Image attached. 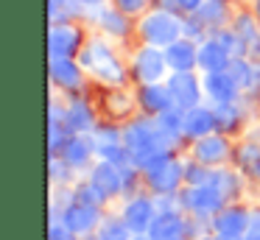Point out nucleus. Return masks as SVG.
Wrapping results in <instances>:
<instances>
[{"mask_svg":"<svg viewBox=\"0 0 260 240\" xmlns=\"http://www.w3.org/2000/svg\"><path fill=\"white\" fill-rule=\"evenodd\" d=\"M249 221H252V215H249L246 210H241V207H224V210L215 215L213 229H215V234L243 237V234H246V229H249Z\"/></svg>","mask_w":260,"mask_h":240,"instance_id":"7","label":"nucleus"},{"mask_svg":"<svg viewBox=\"0 0 260 240\" xmlns=\"http://www.w3.org/2000/svg\"><path fill=\"white\" fill-rule=\"evenodd\" d=\"M182 204L193 212V215H218L224 210V198L213 184H190L182 193Z\"/></svg>","mask_w":260,"mask_h":240,"instance_id":"3","label":"nucleus"},{"mask_svg":"<svg viewBox=\"0 0 260 240\" xmlns=\"http://www.w3.org/2000/svg\"><path fill=\"white\" fill-rule=\"evenodd\" d=\"M76 201H81V204H90V207H101L104 204V201H107L109 198V195L107 193H104V190L101 187H95V184H92V182H87V184H81V187L79 190H76Z\"/></svg>","mask_w":260,"mask_h":240,"instance_id":"25","label":"nucleus"},{"mask_svg":"<svg viewBox=\"0 0 260 240\" xmlns=\"http://www.w3.org/2000/svg\"><path fill=\"white\" fill-rule=\"evenodd\" d=\"M221 0H202V6L196 9V14H199V22H213V20H218L221 17Z\"/></svg>","mask_w":260,"mask_h":240,"instance_id":"29","label":"nucleus"},{"mask_svg":"<svg viewBox=\"0 0 260 240\" xmlns=\"http://www.w3.org/2000/svg\"><path fill=\"white\" fill-rule=\"evenodd\" d=\"M157 123H159L162 131L171 134V137H179V131H185V109L171 106V109H165L157 115Z\"/></svg>","mask_w":260,"mask_h":240,"instance_id":"22","label":"nucleus"},{"mask_svg":"<svg viewBox=\"0 0 260 240\" xmlns=\"http://www.w3.org/2000/svg\"><path fill=\"white\" fill-rule=\"evenodd\" d=\"M154 218H157V207L148 198H132L123 210V221L132 229V234H148Z\"/></svg>","mask_w":260,"mask_h":240,"instance_id":"6","label":"nucleus"},{"mask_svg":"<svg viewBox=\"0 0 260 240\" xmlns=\"http://www.w3.org/2000/svg\"><path fill=\"white\" fill-rule=\"evenodd\" d=\"M51 78L64 89L81 87V70H79V64H73L70 59H53L51 61Z\"/></svg>","mask_w":260,"mask_h":240,"instance_id":"20","label":"nucleus"},{"mask_svg":"<svg viewBox=\"0 0 260 240\" xmlns=\"http://www.w3.org/2000/svg\"><path fill=\"white\" fill-rule=\"evenodd\" d=\"M215 240H243V237H226V234H218Z\"/></svg>","mask_w":260,"mask_h":240,"instance_id":"36","label":"nucleus"},{"mask_svg":"<svg viewBox=\"0 0 260 240\" xmlns=\"http://www.w3.org/2000/svg\"><path fill=\"white\" fill-rule=\"evenodd\" d=\"M210 184H213V187L218 190L224 201H230L232 195H235L238 190H241V184H238V176H232V173H213Z\"/></svg>","mask_w":260,"mask_h":240,"instance_id":"24","label":"nucleus"},{"mask_svg":"<svg viewBox=\"0 0 260 240\" xmlns=\"http://www.w3.org/2000/svg\"><path fill=\"white\" fill-rule=\"evenodd\" d=\"M81 3H92V6H95V3H101V0H81Z\"/></svg>","mask_w":260,"mask_h":240,"instance_id":"37","label":"nucleus"},{"mask_svg":"<svg viewBox=\"0 0 260 240\" xmlns=\"http://www.w3.org/2000/svg\"><path fill=\"white\" fill-rule=\"evenodd\" d=\"M204 89H207V95L215 98L218 104H232L235 95H238V81L232 78V73H207Z\"/></svg>","mask_w":260,"mask_h":240,"instance_id":"15","label":"nucleus"},{"mask_svg":"<svg viewBox=\"0 0 260 240\" xmlns=\"http://www.w3.org/2000/svg\"><path fill=\"white\" fill-rule=\"evenodd\" d=\"M204 167H207V165H202V162H196V165H187V167H185V182H187V184H210L213 173H207Z\"/></svg>","mask_w":260,"mask_h":240,"instance_id":"30","label":"nucleus"},{"mask_svg":"<svg viewBox=\"0 0 260 240\" xmlns=\"http://www.w3.org/2000/svg\"><path fill=\"white\" fill-rule=\"evenodd\" d=\"M241 167L246 176L260 179V148L257 145H243L241 148Z\"/></svg>","mask_w":260,"mask_h":240,"instance_id":"23","label":"nucleus"},{"mask_svg":"<svg viewBox=\"0 0 260 240\" xmlns=\"http://www.w3.org/2000/svg\"><path fill=\"white\" fill-rule=\"evenodd\" d=\"M193 156H196V162H202V165H221V162L230 156V143H226L224 137H218V134H207V137L196 140Z\"/></svg>","mask_w":260,"mask_h":240,"instance_id":"9","label":"nucleus"},{"mask_svg":"<svg viewBox=\"0 0 260 240\" xmlns=\"http://www.w3.org/2000/svg\"><path fill=\"white\" fill-rule=\"evenodd\" d=\"M98 210H101V207H90V204L76 201V204H68L62 210V221L68 223L76 234H87V232L101 226V212Z\"/></svg>","mask_w":260,"mask_h":240,"instance_id":"5","label":"nucleus"},{"mask_svg":"<svg viewBox=\"0 0 260 240\" xmlns=\"http://www.w3.org/2000/svg\"><path fill=\"white\" fill-rule=\"evenodd\" d=\"M257 84H260V73H257Z\"/></svg>","mask_w":260,"mask_h":240,"instance_id":"40","label":"nucleus"},{"mask_svg":"<svg viewBox=\"0 0 260 240\" xmlns=\"http://www.w3.org/2000/svg\"><path fill=\"white\" fill-rule=\"evenodd\" d=\"M143 3H146V0H118V6L123 11H137V9H143Z\"/></svg>","mask_w":260,"mask_h":240,"instance_id":"34","label":"nucleus"},{"mask_svg":"<svg viewBox=\"0 0 260 240\" xmlns=\"http://www.w3.org/2000/svg\"><path fill=\"white\" fill-rule=\"evenodd\" d=\"M132 240H143V237H140V234H137V237H132Z\"/></svg>","mask_w":260,"mask_h":240,"instance_id":"39","label":"nucleus"},{"mask_svg":"<svg viewBox=\"0 0 260 240\" xmlns=\"http://www.w3.org/2000/svg\"><path fill=\"white\" fill-rule=\"evenodd\" d=\"M218 128V120H215V109H202V106H193V109L185 112V131L187 137H207Z\"/></svg>","mask_w":260,"mask_h":240,"instance_id":"12","label":"nucleus"},{"mask_svg":"<svg viewBox=\"0 0 260 240\" xmlns=\"http://www.w3.org/2000/svg\"><path fill=\"white\" fill-rule=\"evenodd\" d=\"M174 240H182V237H174Z\"/></svg>","mask_w":260,"mask_h":240,"instance_id":"42","label":"nucleus"},{"mask_svg":"<svg viewBox=\"0 0 260 240\" xmlns=\"http://www.w3.org/2000/svg\"><path fill=\"white\" fill-rule=\"evenodd\" d=\"M101 22L107 31H115V33H126V22H120V14H112V11H104L101 14Z\"/></svg>","mask_w":260,"mask_h":240,"instance_id":"32","label":"nucleus"},{"mask_svg":"<svg viewBox=\"0 0 260 240\" xmlns=\"http://www.w3.org/2000/svg\"><path fill=\"white\" fill-rule=\"evenodd\" d=\"M90 182L95 184V187H101L107 195H118L120 190L126 187V173H123V167H118L115 162L104 159V162H98V165L92 167Z\"/></svg>","mask_w":260,"mask_h":240,"instance_id":"8","label":"nucleus"},{"mask_svg":"<svg viewBox=\"0 0 260 240\" xmlns=\"http://www.w3.org/2000/svg\"><path fill=\"white\" fill-rule=\"evenodd\" d=\"M64 120H68V126L73 128L76 134L90 131L92 128V112L87 109L84 100H73V104L68 106V112H64Z\"/></svg>","mask_w":260,"mask_h":240,"instance_id":"21","label":"nucleus"},{"mask_svg":"<svg viewBox=\"0 0 260 240\" xmlns=\"http://www.w3.org/2000/svg\"><path fill=\"white\" fill-rule=\"evenodd\" d=\"M51 240H76V232L64 221H53L51 223Z\"/></svg>","mask_w":260,"mask_h":240,"instance_id":"31","label":"nucleus"},{"mask_svg":"<svg viewBox=\"0 0 260 240\" xmlns=\"http://www.w3.org/2000/svg\"><path fill=\"white\" fill-rule=\"evenodd\" d=\"M143 37L154 48H159V45H174L179 39V20H174L165 11H157V14H151L143 22Z\"/></svg>","mask_w":260,"mask_h":240,"instance_id":"4","label":"nucleus"},{"mask_svg":"<svg viewBox=\"0 0 260 240\" xmlns=\"http://www.w3.org/2000/svg\"><path fill=\"white\" fill-rule=\"evenodd\" d=\"M98 237L101 240H132V229L126 226V221H104Z\"/></svg>","mask_w":260,"mask_h":240,"instance_id":"26","label":"nucleus"},{"mask_svg":"<svg viewBox=\"0 0 260 240\" xmlns=\"http://www.w3.org/2000/svg\"><path fill=\"white\" fill-rule=\"evenodd\" d=\"M140 106L148 115H159V112L171 109L174 106V95L168 87H157V84H146L140 89Z\"/></svg>","mask_w":260,"mask_h":240,"instance_id":"17","label":"nucleus"},{"mask_svg":"<svg viewBox=\"0 0 260 240\" xmlns=\"http://www.w3.org/2000/svg\"><path fill=\"white\" fill-rule=\"evenodd\" d=\"M168 89H171V95H174V106H179V109H193V106H196L199 84L190 73H176V76L171 78Z\"/></svg>","mask_w":260,"mask_h":240,"instance_id":"13","label":"nucleus"},{"mask_svg":"<svg viewBox=\"0 0 260 240\" xmlns=\"http://www.w3.org/2000/svg\"><path fill=\"white\" fill-rule=\"evenodd\" d=\"M165 61H168V59H165V56L151 45V48H146V50H140V53H137L135 70H137V76H140L146 84H154V81H159V78H162Z\"/></svg>","mask_w":260,"mask_h":240,"instance_id":"14","label":"nucleus"},{"mask_svg":"<svg viewBox=\"0 0 260 240\" xmlns=\"http://www.w3.org/2000/svg\"><path fill=\"white\" fill-rule=\"evenodd\" d=\"M79 39H81V33L76 25H68V22L53 25L51 28V56L53 59H70L76 53V48H79Z\"/></svg>","mask_w":260,"mask_h":240,"instance_id":"10","label":"nucleus"},{"mask_svg":"<svg viewBox=\"0 0 260 240\" xmlns=\"http://www.w3.org/2000/svg\"><path fill=\"white\" fill-rule=\"evenodd\" d=\"M257 17H260V0H257Z\"/></svg>","mask_w":260,"mask_h":240,"instance_id":"38","label":"nucleus"},{"mask_svg":"<svg viewBox=\"0 0 260 240\" xmlns=\"http://www.w3.org/2000/svg\"><path fill=\"white\" fill-rule=\"evenodd\" d=\"M84 67L90 73H95L98 78L109 81V84H120V81H123V70H120L118 59H115L112 50H109L107 45H101V42L90 45V48L84 50Z\"/></svg>","mask_w":260,"mask_h":240,"instance_id":"2","label":"nucleus"},{"mask_svg":"<svg viewBox=\"0 0 260 240\" xmlns=\"http://www.w3.org/2000/svg\"><path fill=\"white\" fill-rule=\"evenodd\" d=\"M92 151H95V143H92V137H81V134H73V137H70V143L62 148V159L68 162L70 167H84L87 162H90Z\"/></svg>","mask_w":260,"mask_h":240,"instance_id":"16","label":"nucleus"},{"mask_svg":"<svg viewBox=\"0 0 260 240\" xmlns=\"http://www.w3.org/2000/svg\"><path fill=\"white\" fill-rule=\"evenodd\" d=\"M143 173H146L151 190H157V193H162V195L174 193V190L179 187V182L185 179V167H182L179 162L171 156V151L151 156V159H148V165L143 167Z\"/></svg>","mask_w":260,"mask_h":240,"instance_id":"1","label":"nucleus"},{"mask_svg":"<svg viewBox=\"0 0 260 240\" xmlns=\"http://www.w3.org/2000/svg\"><path fill=\"white\" fill-rule=\"evenodd\" d=\"M92 240H101V237H92Z\"/></svg>","mask_w":260,"mask_h":240,"instance_id":"41","label":"nucleus"},{"mask_svg":"<svg viewBox=\"0 0 260 240\" xmlns=\"http://www.w3.org/2000/svg\"><path fill=\"white\" fill-rule=\"evenodd\" d=\"M230 64V53L221 42H207L199 48V67L204 73H224Z\"/></svg>","mask_w":260,"mask_h":240,"instance_id":"19","label":"nucleus"},{"mask_svg":"<svg viewBox=\"0 0 260 240\" xmlns=\"http://www.w3.org/2000/svg\"><path fill=\"white\" fill-rule=\"evenodd\" d=\"M215 120H218L221 131H232V128L241 123V112H238L232 104H218V109H215Z\"/></svg>","mask_w":260,"mask_h":240,"instance_id":"27","label":"nucleus"},{"mask_svg":"<svg viewBox=\"0 0 260 240\" xmlns=\"http://www.w3.org/2000/svg\"><path fill=\"white\" fill-rule=\"evenodd\" d=\"M243 240H260V212H257V215H252V221H249V229H246V234H243Z\"/></svg>","mask_w":260,"mask_h":240,"instance_id":"33","label":"nucleus"},{"mask_svg":"<svg viewBox=\"0 0 260 240\" xmlns=\"http://www.w3.org/2000/svg\"><path fill=\"white\" fill-rule=\"evenodd\" d=\"M232 78L238 81V87H252V84H257V73L246 61H235L232 64Z\"/></svg>","mask_w":260,"mask_h":240,"instance_id":"28","label":"nucleus"},{"mask_svg":"<svg viewBox=\"0 0 260 240\" xmlns=\"http://www.w3.org/2000/svg\"><path fill=\"white\" fill-rule=\"evenodd\" d=\"M165 59H168V64L174 67L176 73H187L193 64H199V50L193 48L187 39H176L174 45H168Z\"/></svg>","mask_w":260,"mask_h":240,"instance_id":"18","label":"nucleus"},{"mask_svg":"<svg viewBox=\"0 0 260 240\" xmlns=\"http://www.w3.org/2000/svg\"><path fill=\"white\" fill-rule=\"evenodd\" d=\"M185 232V221L176 210H162L157 212L151 229H148V240H174V237H182Z\"/></svg>","mask_w":260,"mask_h":240,"instance_id":"11","label":"nucleus"},{"mask_svg":"<svg viewBox=\"0 0 260 240\" xmlns=\"http://www.w3.org/2000/svg\"><path fill=\"white\" fill-rule=\"evenodd\" d=\"M176 3H179V9H199L202 0H176Z\"/></svg>","mask_w":260,"mask_h":240,"instance_id":"35","label":"nucleus"}]
</instances>
